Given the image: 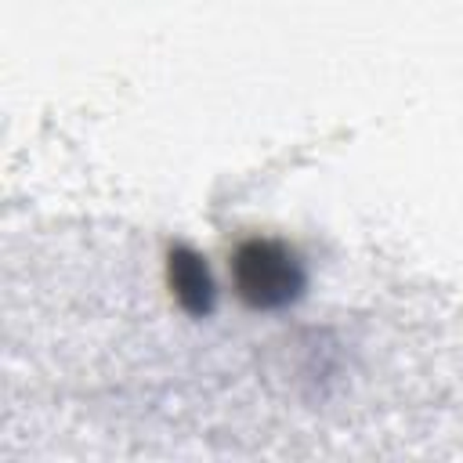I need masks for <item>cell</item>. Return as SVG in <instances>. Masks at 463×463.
<instances>
[{
    "mask_svg": "<svg viewBox=\"0 0 463 463\" xmlns=\"http://www.w3.org/2000/svg\"><path fill=\"white\" fill-rule=\"evenodd\" d=\"M232 279L250 307H282L304 289V264L279 239H246L232 253Z\"/></svg>",
    "mask_w": 463,
    "mask_h": 463,
    "instance_id": "6da1fadb",
    "label": "cell"
},
{
    "mask_svg": "<svg viewBox=\"0 0 463 463\" xmlns=\"http://www.w3.org/2000/svg\"><path fill=\"white\" fill-rule=\"evenodd\" d=\"M166 286L174 293V300L188 311V315H210L213 311V279L206 260L192 250V246H174L166 253Z\"/></svg>",
    "mask_w": 463,
    "mask_h": 463,
    "instance_id": "7a4b0ae2",
    "label": "cell"
}]
</instances>
